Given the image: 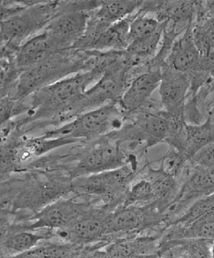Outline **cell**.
<instances>
[{
    "label": "cell",
    "mask_w": 214,
    "mask_h": 258,
    "mask_svg": "<svg viewBox=\"0 0 214 258\" xmlns=\"http://www.w3.org/2000/svg\"><path fill=\"white\" fill-rule=\"evenodd\" d=\"M113 53L104 52L103 58L92 70L68 76L27 97L24 100L29 111L24 118L13 121L16 127L43 120L64 121L74 118L78 104L88 87L102 77Z\"/></svg>",
    "instance_id": "1"
},
{
    "label": "cell",
    "mask_w": 214,
    "mask_h": 258,
    "mask_svg": "<svg viewBox=\"0 0 214 258\" xmlns=\"http://www.w3.org/2000/svg\"><path fill=\"white\" fill-rule=\"evenodd\" d=\"M103 57L102 52L76 48L59 51L35 67L22 72L10 97L24 100L36 91L81 72L92 70Z\"/></svg>",
    "instance_id": "2"
},
{
    "label": "cell",
    "mask_w": 214,
    "mask_h": 258,
    "mask_svg": "<svg viewBox=\"0 0 214 258\" xmlns=\"http://www.w3.org/2000/svg\"><path fill=\"white\" fill-rule=\"evenodd\" d=\"M62 13L64 1H29L23 10L1 20V48L18 49L22 44L39 34Z\"/></svg>",
    "instance_id": "3"
},
{
    "label": "cell",
    "mask_w": 214,
    "mask_h": 258,
    "mask_svg": "<svg viewBox=\"0 0 214 258\" xmlns=\"http://www.w3.org/2000/svg\"><path fill=\"white\" fill-rule=\"evenodd\" d=\"M126 117L119 104H108L82 113L68 122L44 134L48 139H73L78 142H94L124 126Z\"/></svg>",
    "instance_id": "4"
},
{
    "label": "cell",
    "mask_w": 214,
    "mask_h": 258,
    "mask_svg": "<svg viewBox=\"0 0 214 258\" xmlns=\"http://www.w3.org/2000/svg\"><path fill=\"white\" fill-rule=\"evenodd\" d=\"M138 161L132 154L124 166L117 169L75 178L74 190L85 196H103L114 206L124 205L127 192L138 174Z\"/></svg>",
    "instance_id": "5"
},
{
    "label": "cell",
    "mask_w": 214,
    "mask_h": 258,
    "mask_svg": "<svg viewBox=\"0 0 214 258\" xmlns=\"http://www.w3.org/2000/svg\"><path fill=\"white\" fill-rule=\"evenodd\" d=\"M129 149L130 145L123 142L115 133L94 141L81 155L73 176L76 178L121 168L132 155Z\"/></svg>",
    "instance_id": "6"
},
{
    "label": "cell",
    "mask_w": 214,
    "mask_h": 258,
    "mask_svg": "<svg viewBox=\"0 0 214 258\" xmlns=\"http://www.w3.org/2000/svg\"><path fill=\"white\" fill-rule=\"evenodd\" d=\"M161 109L171 120H185L184 108L189 89L187 75L164 63L159 88Z\"/></svg>",
    "instance_id": "7"
},
{
    "label": "cell",
    "mask_w": 214,
    "mask_h": 258,
    "mask_svg": "<svg viewBox=\"0 0 214 258\" xmlns=\"http://www.w3.org/2000/svg\"><path fill=\"white\" fill-rule=\"evenodd\" d=\"M91 208L89 204L75 199L57 201L41 210L32 218L35 222L27 228L32 230L65 231Z\"/></svg>",
    "instance_id": "8"
},
{
    "label": "cell",
    "mask_w": 214,
    "mask_h": 258,
    "mask_svg": "<svg viewBox=\"0 0 214 258\" xmlns=\"http://www.w3.org/2000/svg\"><path fill=\"white\" fill-rule=\"evenodd\" d=\"M87 11L62 13L54 19L44 29L58 51L73 48L83 36L89 19Z\"/></svg>",
    "instance_id": "9"
},
{
    "label": "cell",
    "mask_w": 214,
    "mask_h": 258,
    "mask_svg": "<svg viewBox=\"0 0 214 258\" xmlns=\"http://www.w3.org/2000/svg\"><path fill=\"white\" fill-rule=\"evenodd\" d=\"M111 212L91 208L81 216L68 229L57 231L60 237L70 244H92L102 240L108 234V216Z\"/></svg>",
    "instance_id": "10"
},
{
    "label": "cell",
    "mask_w": 214,
    "mask_h": 258,
    "mask_svg": "<svg viewBox=\"0 0 214 258\" xmlns=\"http://www.w3.org/2000/svg\"><path fill=\"white\" fill-rule=\"evenodd\" d=\"M161 82V67H152L131 81L119 102L126 118L150 103Z\"/></svg>",
    "instance_id": "11"
},
{
    "label": "cell",
    "mask_w": 214,
    "mask_h": 258,
    "mask_svg": "<svg viewBox=\"0 0 214 258\" xmlns=\"http://www.w3.org/2000/svg\"><path fill=\"white\" fill-rule=\"evenodd\" d=\"M193 27V26H190L179 36L165 62L174 70L185 74L195 70H203L202 67L203 57L195 43Z\"/></svg>",
    "instance_id": "12"
},
{
    "label": "cell",
    "mask_w": 214,
    "mask_h": 258,
    "mask_svg": "<svg viewBox=\"0 0 214 258\" xmlns=\"http://www.w3.org/2000/svg\"><path fill=\"white\" fill-rule=\"evenodd\" d=\"M53 234L51 230L15 228L2 237V254L4 257H9L30 251L42 244L43 240L52 238Z\"/></svg>",
    "instance_id": "13"
},
{
    "label": "cell",
    "mask_w": 214,
    "mask_h": 258,
    "mask_svg": "<svg viewBox=\"0 0 214 258\" xmlns=\"http://www.w3.org/2000/svg\"><path fill=\"white\" fill-rule=\"evenodd\" d=\"M160 237L153 236H124L105 247L107 258H127L136 255L158 253Z\"/></svg>",
    "instance_id": "14"
},
{
    "label": "cell",
    "mask_w": 214,
    "mask_h": 258,
    "mask_svg": "<svg viewBox=\"0 0 214 258\" xmlns=\"http://www.w3.org/2000/svg\"><path fill=\"white\" fill-rule=\"evenodd\" d=\"M59 52L55 48L50 38L45 31L28 39L22 44L16 52V61L22 72L35 67Z\"/></svg>",
    "instance_id": "15"
},
{
    "label": "cell",
    "mask_w": 214,
    "mask_h": 258,
    "mask_svg": "<svg viewBox=\"0 0 214 258\" xmlns=\"http://www.w3.org/2000/svg\"><path fill=\"white\" fill-rule=\"evenodd\" d=\"M200 238L214 241V209L190 224H173L164 228L161 241L176 239Z\"/></svg>",
    "instance_id": "16"
},
{
    "label": "cell",
    "mask_w": 214,
    "mask_h": 258,
    "mask_svg": "<svg viewBox=\"0 0 214 258\" xmlns=\"http://www.w3.org/2000/svg\"><path fill=\"white\" fill-rule=\"evenodd\" d=\"M135 13L121 21L114 23L104 31L95 41L91 51L99 52L125 51L130 42V24Z\"/></svg>",
    "instance_id": "17"
},
{
    "label": "cell",
    "mask_w": 214,
    "mask_h": 258,
    "mask_svg": "<svg viewBox=\"0 0 214 258\" xmlns=\"http://www.w3.org/2000/svg\"><path fill=\"white\" fill-rule=\"evenodd\" d=\"M144 1H102L100 7L90 12L91 17L105 27L134 14L141 7Z\"/></svg>",
    "instance_id": "18"
},
{
    "label": "cell",
    "mask_w": 214,
    "mask_h": 258,
    "mask_svg": "<svg viewBox=\"0 0 214 258\" xmlns=\"http://www.w3.org/2000/svg\"><path fill=\"white\" fill-rule=\"evenodd\" d=\"M214 142V120L207 118L200 124H187L183 154L189 161L203 148Z\"/></svg>",
    "instance_id": "19"
},
{
    "label": "cell",
    "mask_w": 214,
    "mask_h": 258,
    "mask_svg": "<svg viewBox=\"0 0 214 258\" xmlns=\"http://www.w3.org/2000/svg\"><path fill=\"white\" fill-rule=\"evenodd\" d=\"M157 193L152 183L142 177L131 184L123 207H144L156 203Z\"/></svg>",
    "instance_id": "20"
},
{
    "label": "cell",
    "mask_w": 214,
    "mask_h": 258,
    "mask_svg": "<svg viewBox=\"0 0 214 258\" xmlns=\"http://www.w3.org/2000/svg\"><path fill=\"white\" fill-rule=\"evenodd\" d=\"M193 34L202 56L214 50V17L201 23H194Z\"/></svg>",
    "instance_id": "21"
},
{
    "label": "cell",
    "mask_w": 214,
    "mask_h": 258,
    "mask_svg": "<svg viewBox=\"0 0 214 258\" xmlns=\"http://www.w3.org/2000/svg\"><path fill=\"white\" fill-rule=\"evenodd\" d=\"M214 209V194L193 202L181 216L169 224H187L196 221ZM168 225V226H169Z\"/></svg>",
    "instance_id": "22"
},
{
    "label": "cell",
    "mask_w": 214,
    "mask_h": 258,
    "mask_svg": "<svg viewBox=\"0 0 214 258\" xmlns=\"http://www.w3.org/2000/svg\"><path fill=\"white\" fill-rule=\"evenodd\" d=\"M213 247H214V244H213Z\"/></svg>",
    "instance_id": "23"
}]
</instances>
